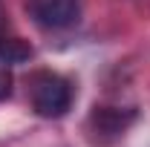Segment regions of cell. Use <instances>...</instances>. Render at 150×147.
Masks as SVG:
<instances>
[{
	"label": "cell",
	"instance_id": "obj_1",
	"mask_svg": "<svg viewBox=\"0 0 150 147\" xmlns=\"http://www.w3.org/2000/svg\"><path fill=\"white\" fill-rule=\"evenodd\" d=\"M32 95V110L40 118H64L75 98V87L69 78L58 72H38L29 84Z\"/></svg>",
	"mask_w": 150,
	"mask_h": 147
},
{
	"label": "cell",
	"instance_id": "obj_2",
	"mask_svg": "<svg viewBox=\"0 0 150 147\" xmlns=\"http://www.w3.org/2000/svg\"><path fill=\"white\" fill-rule=\"evenodd\" d=\"M136 121V110H124V107H93L90 118H87V130L95 144H110L115 139H121L127 127Z\"/></svg>",
	"mask_w": 150,
	"mask_h": 147
},
{
	"label": "cell",
	"instance_id": "obj_3",
	"mask_svg": "<svg viewBox=\"0 0 150 147\" xmlns=\"http://www.w3.org/2000/svg\"><path fill=\"white\" fill-rule=\"evenodd\" d=\"M26 9L43 29H67L81 15V0H26Z\"/></svg>",
	"mask_w": 150,
	"mask_h": 147
},
{
	"label": "cell",
	"instance_id": "obj_4",
	"mask_svg": "<svg viewBox=\"0 0 150 147\" xmlns=\"http://www.w3.org/2000/svg\"><path fill=\"white\" fill-rule=\"evenodd\" d=\"M12 66H15V61L0 49V101H6L12 95Z\"/></svg>",
	"mask_w": 150,
	"mask_h": 147
},
{
	"label": "cell",
	"instance_id": "obj_5",
	"mask_svg": "<svg viewBox=\"0 0 150 147\" xmlns=\"http://www.w3.org/2000/svg\"><path fill=\"white\" fill-rule=\"evenodd\" d=\"M9 15H6V6H3V0H0V43L6 40V26H9Z\"/></svg>",
	"mask_w": 150,
	"mask_h": 147
}]
</instances>
